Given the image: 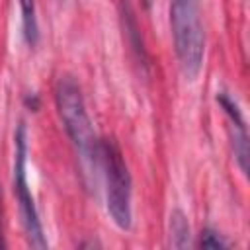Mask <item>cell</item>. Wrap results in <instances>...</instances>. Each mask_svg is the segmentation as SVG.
I'll use <instances>...</instances> for the list:
<instances>
[{"instance_id": "6da1fadb", "label": "cell", "mask_w": 250, "mask_h": 250, "mask_svg": "<svg viewBox=\"0 0 250 250\" xmlns=\"http://www.w3.org/2000/svg\"><path fill=\"white\" fill-rule=\"evenodd\" d=\"M55 100L57 109L61 115V121L64 125V131L74 146L76 158L80 162V174L84 180V186L92 189L98 182V168H100V141L96 137L94 125L90 121L82 90L78 82L64 74L57 80L55 86Z\"/></svg>"}, {"instance_id": "7a4b0ae2", "label": "cell", "mask_w": 250, "mask_h": 250, "mask_svg": "<svg viewBox=\"0 0 250 250\" xmlns=\"http://www.w3.org/2000/svg\"><path fill=\"white\" fill-rule=\"evenodd\" d=\"M170 25L182 72L188 80H193L201 70L205 55V33L199 14V0H172Z\"/></svg>"}, {"instance_id": "3957f363", "label": "cell", "mask_w": 250, "mask_h": 250, "mask_svg": "<svg viewBox=\"0 0 250 250\" xmlns=\"http://www.w3.org/2000/svg\"><path fill=\"white\" fill-rule=\"evenodd\" d=\"M100 166L105 176L107 213L121 230H127L131 227V176L125 156L113 139L100 141Z\"/></svg>"}, {"instance_id": "277c9868", "label": "cell", "mask_w": 250, "mask_h": 250, "mask_svg": "<svg viewBox=\"0 0 250 250\" xmlns=\"http://www.w3.org/2000/svg\"><path fill=\"white\" fill-rule=\"evenodd\" d=\"M16 160H14V191L20 203V215L21 225L27 236V242L33 248H47V240L43 236L41 221L35 209V201L31 195V189L27 186V174H25V160H27V135L25 125L20 123L16 129Z\"/></svg>"}, {"instance_id": "5b68a950", "label": "cell", "mask_w": 250, "mask_h": 250, "mask_svg": "<svg viewBox=\"0 0 250 250\" xmlns=\"http://www.w3.org/2000/svg\"><path fill=\"white\" fill-rule=\"evenodd\" d=\"M217 102L221 104V107L225 109V113L229 115V121H230V141H232L234 158H236L240 170L244 174H248L250 148H248V133H246V125H244V117L240 113V107L227 92H221L217 96Z\"/></svg>"}, {"instance_id": "8992f818", "label": "cell", "mask_w": 250, "mask_h": 250, "mask_svg": "<svg viewBox=\"0 0 250 250\" xmlns=\"http://www.w3.org/2000/svg\"><path fill=\"white\" fill-rule=\"evenodd\" d=\"M170 242L174 248L180 250L191 246V229L182 209H174L170 213Z\"/></svg>"}, {"instance_id": "52a82bcc", "label": "cell", "mask_w": 250, "mask_h": 250, "mask_svg": "<svg viewBox=\"0 0 250 250\" xmlns=\"http://www.w3.org/2000/svg\"><path fill=\"white\" fill-rule=\"evenodd\" d=\"M21 8V23H23V37L33 47L39 39V25L35 16V0H18Z\"/></svg>"}, {"instance_id": "ba28073f", "label": "cell", "mask_w": 250, "mask_h": 250, "mask_svg": "<svg viewBox=\"0 0 250 250\" xmlns=\"http://www.w3.org/2000/svg\"><path fill=\"white\" fill-rule=\"evenodd\" d=\"M123 20H125V33L129 35V43L133 45V49L141 55V57H145V49H143V41H141V33H139V27H137V20H135V16H133V12H131V8H129V4L125 2L123 4Z\"/></svg>"}, {"instance_id": "9c48e42d", "label": "cell", "mask_w": 250, "mask_h": 250, "mask_svg": "<svg viewBox=\"0 0 250 250\" xmlns=\"http://www.w3.org/2000/svg\"><path fill=\"white\" fill-rule=\"evenodd\" d=\"M199 246H201V248H207V250H223V248H227L229 244H227V240H225L219 232H215L213 229H205V230L201 232Z\"/></svg>"}, {"instance_id": "30bf717a", "label": "cell", "mask_w": 250, "mask_h": 250, "mask_svg": "<svg viewBox=\"0 0 250 250\" xmlns=\"http://www.w3.org/2000/svg\"><path fill=\"white\" fill-rule=\"evenodd\" d=\"M0 215H2V205H0ZM4 246V240H2V219H0V248Z\"/></svg>"}]
</instances>
